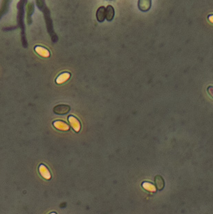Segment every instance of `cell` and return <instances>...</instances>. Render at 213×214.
<instances>
[{"instance_id":"52a82bcc","label":"cell","mask_w":213,"mask_h":214,"mask_svg":"<svg viewBox=\"0 0 213 214\" xmlns=\"http://www.w3.org/2000/svg\"><path fill=\"white\" fill-rule=\"evenodd\" d=\"M69 77H70V74L68 73H64L61 74L60 76H58L57 79H56V82L58 84L63 83V82L67 81V80L69 78Z\"/></svg>"},{"instance_id":"7a4b0ae2","label":"cell","mask_w":213,"mask_h":214,"mask_svg":"<svg viewBox=\"0 0 213 214\" xmlns=\"http://www.w3.org/2000/svg\"><path fill=\"white\" fill-rule=\"evenodd\" d=\"M69 121L70 123L71 127L73 128L75 132H79L80 130V121L76 119L75 117L73 116H69Z\"/></svg>"},{"instance_id":"8992f818","label":"cell","mask_w":213,"mask_h":214,"mask_svg":"<svg viewBox=\"0 0 213 214\" xmlns=\"http://www.w3.org/2000/svg\"><path fill=\"white\" fill-rule=\"evenodd\" d=\"M143 187L144 188L146 191L152 192V193H155V192L156 191L155 186H154L153 184H152V183H150V182H143Z\"/></svg>"},{"instance_id":"3957f363","label":"cell","mask_w":213,"mask_h":214,"mask_svg":"<svg viewBox=\"0 0 213 214\" xmlns=\"http://www.w3.org/2000/svg\"><path fill=\"white\" fill-rule=\"evenodd\" d=\"M39 171H40V174L46 180H50L51 178V175L47 167L44 165H40V168H39Z\"/></svg>"},{"instance_id":"6da1fadb","label":"cell","mask_w":213,"mask_h":214,"mask_svg":"<svg viewBox=\"0 0 213 214\" xmlns=\"http://www.w3.org/2000/svg\"><path fill=\"white\" fill-rule=\"evenodd\" d=\"M70 110V106L68 105H58L53 108V112L58 114H64Z\"/></svg>"},{"instance_id":"277c9868","label":"cell","mask_w":213,"mask_h":214,"mask_svg":"<svg viewBox=\"0 0 213 214\" xmlns=\"http://www.w3.org/2000/svg\"><path fill=\"white\" fill-rule=\"evenodd\" d=\"M54 127L56 128L58 130L62 131H68L69 130V126L64 122L61 121H57L53 123Z\"/></svg>"},{"instance_id":"5b68a950","label":"cell","mask_w":213,"mask_h":214,"mask_svg":"<svg viewBox=\"0 0 213 214\" xmlns=\"http://www.w3.org/2000/svg\"><path fill=\"white\" fill-rule=\"evenodd\" d=\"M154 181H155V184L156 185V187H157L158 190H162L165 187V182L163 180V178H162L161 176L158 175L155 177L154 178Z\"/></svg>"}]
</instances>
